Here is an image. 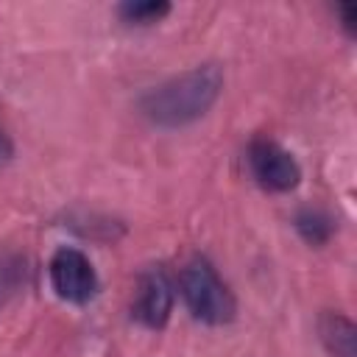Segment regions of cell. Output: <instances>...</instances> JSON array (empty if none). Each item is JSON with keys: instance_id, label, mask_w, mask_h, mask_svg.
Returning <instances> with one entry per match:
<instances>
[{"instance_id": "6da1fadb", "label": "cell", "mask_w": 357, "mask_h": 357, "mask_svg": "<svg viewBox=\"0 0 357 357\" xmlns=\"http://www.w3.org/2000/svg\"><path fill=\"white\" fill-rule=\"evenodd\" d=\"M223 89L218 64H198L181 75L162 81L139 98V112L159 128H181L201 120Z\"/></svg>"}, {"instance_id": "7a4b0ae2", "label": "cell", "mask_w": 357, "mask_h": 357, "mask_svg": "<svg viewBox=\"0 0 357 357\" xmlns=\"http://www.w3.org/2000/svg\"><path fill=\"white\" fill-rule=\"evenodd\" d=\"M178 290L190 312L212 326L234 321L237 301L206 257H190L178 273Z\"/></svg>"}, {"instance_id": "3957f363", "label": "cell", "mask_w": 357, "mask_h": 357, "mask_svg": "<svg viewBox=\"0 0 357 357\" xmlns=\"http://www.w3.org/2000/svg\"><path fill=\"white\" fill-rule=\"evenodd\" d=\"M245 159L254 181L268 192H290L301 181V167L293 153L268 137L251 139Z\"/></svg>"}, {"instance_id": "277c9868", "label": "cell", "mask_w": 357, "mask_h": 357, "mask_svg": "<svg viewBox=\"0 0 357 357\" xmlns=\"http://www.w3.org/2000/svg\"><path fill=\"white\" fill-rule=\"evenodd\" d=\"M50 287L70 304H86L98 293V273L89 257L78 248H59L47 265Z\"/></svg>"}, {"instance_id": "5b68a950", "label": "cell", "mask_w": 357, "mask_h": 357, "mask_svg": "<svg viewBox=\"0 0 357 357\" xmlns=\"http://www.w3.org/2000/svg\"><path fill=\"white\" fill-rule=\"evenodd\" d=\"M173 310V284L162 268H151L137 279L131 318L148 329H162Z\"/></svg>"}, {"instance_id": "8992f818", "label": "cell", "mask_w": 357, "mask_h": 357, "mask_svg": "<svg viewBox=\"0 0 357 357\" xmlns=\"http://www.w3.org/2000/svg\"><path fill=\"white\" fill-rule=\"evenodd\" d=\"M318 335L329 357H357V329L343 312H324L318 321Z\"/></svg>"}, {"instance_id": "52a82bcc", "label": "cell", "mask_w": 357, "mask_h": 357, "mask_svg": "<svg viewBox=\"0 0 357 357\" xmlns=\"http://www.w3.org/2000/svg\"><path fill=\"white\" fill-rule=\"evenodd\" d=\"M293 226H296V231H298L310 245H324V243L332 237V231H335L332 218H329L326 212H321V209H310V206L296 212Z\"/></svg>"}, {"instance_id": "ba28073f", "label": "cell", "mask_w": 357, "mask_h": 357, "mask_svg": "<svg viewBox=\"0 0 357 357\" xmlns=\"http://www.w3.org/2000/svg\"><path fill=\"white\" fill-rule=\"evenodd\" d=\"M117 14L131 25H153L170 14V3L165 0H128L117 6Z\"/></svg>"}, {"instance_id": "9c48e42d", "label": "cell", "mask_w": 357, "mask_h": 357, "mask_svg": "<svg viewBox=\"0 0 357 357\" xmlns=\"http://www.w3.org/2000/svg\"><path fill=\"white\" fill-rule=\"evenodd\" d=\"M337 11H340V20H343V28L351 33L354 22H357V6L354 3H343V6H337Z\"/></svg>"}, {"instance_id": "30bf717a", "label": "cell", "mask_w": 357, "mask_h": 357, "mask_svg": "<svg viewBox=\"0 0 357 357\" xmlns=\"http://www.w3.org/2000/svg\"><path fill=\"white\" fill-rule=\"evenodd\" d=\"M11 159H14V142H11V137L0 128V167H6Z\"/></svg>"}]
</instances>
